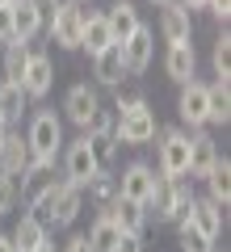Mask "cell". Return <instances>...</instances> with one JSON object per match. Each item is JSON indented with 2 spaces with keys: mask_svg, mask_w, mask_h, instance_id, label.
<instances>
[{
  "mask_svg": "<svg viewBox=\"0 0 231 252\" xmlns=\"http://www.w3.org/2000/svg\"><path fill=\"white\" fill-rule=\"evenodd\" d=\"M26 143H30V156L42 164H55L63 152V118L55 109H38L30 118V130H26Z\"/></svg>",
  "mask_w": 231,
  "mask_h": 252,
  "instance_id": "obj_1",
  "label": "cell"
},
{
  "mask_svg": "<svg viewBox=\"0 0 231 252\" xmlns=\"http://www.w3.org/2000/svg\"><path fill=\"white\" fill-rule=\"evenodd\" d=\"M80 210H84V189L80 185H71V181H59V185L51 189V198L38 206V219H42L46 227H71L76 219H80Z\"/></svg>",
  "mask_w": 231,
  "mask_h": 252,
  "instance_id": "obj_2",
  "label": "cell"
},
{
  "mask_svg": "<svg viewBox=\"0 0 231 252\" xmlns=\"http://www.w3.org/2000/svg\"><path fill=\"white\" fill-rule=\"evenodd\" d=\"M156 172L160 177H185L189 172V130L185 126H160L156 130Z\"/></svg>",
  "mask_w": 231,
  "mask_h": 252,
  "instance_id": "obj_3",
  "label": "cell"
},
{
  "mask_svg": "<svg viewBox=\"0 0 231 252\" xmlns=\"http://www.w3.org/2000/svg\"><path fill=\"white\" fill-rule=\"evenodd\" d=\"M63 181V172H55V164H42V160H34L26 172H21V181H17V202H26L30 210H38L46 198H51V189Z\"/></svg>",
  "mask_w": 231,
  "mask_h": 252,
  "instance_id": "obj_4",
  "label": "cell"
},
{
  "mask_svg": "<svg viewBox=\"0 0 231 252\" xmlns=\"http://www.w3.org/2000/svg\"><path fill=\"white\" fill-rule=\"evenodd\" d=\"M156 130H160V122H156V109L151 105H139V109H131V114H114V135H118V143H126V147L151 143Z\"/></svg>",
  "mask_w": 231,
  "mask_h": 252,
  "instance_id": "obj_5",
  "label": "cell"
},
{
  "mask_svg": "<svg viewBox=\"0 0 231 252\" xmlns=\"http://www.w3.org/2000/svg\"><path fill=\"white\" fill-rule=\"evenodd\" d=\"M80 30H84V9H80V0H59V9H55L51 26H46L51 42H59L63 51H80Z\"/></svg>",
  "mask_w": 231,
  "mask_h": 252,
  "instance_id": "obj_6",
  "label": "cell"
},
{
  "mask_svg": "<svg viewBox=\"0 0 231 252\" xmlns=\"http://www.w3.org/2000/svg\"><path fill=\"white\" fill-rule=\"evenodd\" d=\"M63 181H71V185H89V177L93 172H101V164H97V156H93V147H89V135H80V139H71L67 147H63Z\"/></svg>",
  "mask_w": 231,
  "mask_h": 252,
  "instance_id": "obj_7",
  "label": "cell"
},
{
  "mask_svg": "<svg viewBox=\"0 0 231 252\" xmlns=\"http://www.w3.org/2000/svg\"><path fill=\"white\" fill-rule=\"evenodd\" d=\"M101 109V93H97V84H71L67 93H63V118H67L71 126H80V130H89V122H93V114Z\"/></svg>",
  "mask_w": 231,
  "mask_h": 252,
  "instance_id": "obj_8",
  "label": "cell"
},
{
  "mask_svg": "<svg viewBox=\"0 0 231 252\" xmlns=\"http://www.w3.org/2000/svg\"><path fill=\"white\" fill-rule=\"evenodd\" d=\"M21 89H26L30 101H42L46 93L55 89V63L46 51H30V63H26V72H21Z\"/></svg>",
  "mask_w": 231,
  "mask_h": 252,
  "instance_id": "obj_9",
  "label": "cell"
},
{
  "mask_svg": "<svg viewBox=\"0 0 231 252\" xmlns=\"http://www.w3.org/2000/svg\"><path fill=\"white\" fill-rule=\"evenodd\" d=\"M122 46V63H126V76H143L151 67V55H156V30L151 26H139Z\"/></svg>",
  "mask_w": 231,
  "mask_h": 252,
  "instance_id": "obj_10",
  "label": "cell"
},
{
  "mask_svg": "<svg viewBox=\"0 0 231 252\" xmlns=\"http://www.w3.org/2000/svg\"><path fill=\"white\" fill-rule=\"evenodd\" d=\"M177 114H181V126H185V130H202V126H210V118H206V84L202 80H185V84H181Z\"/></svg>",
  "mask_w": 231,
  "mask_h": 252,
  "instance_id": "obj_11",
  "label": "cell"
},
{
  "mask_svg": "<svg viewBox=\"0 0 231 252\" xmlns=\"http://www.w3.org/2000/svg\"><path fill=\"white\" fill-rule=\"evenodd\" d=\"M151 185H156V168H151V164H143V160H134V164H126V168H122V177H118V198L147 206Z\"/></svg>",
  "mask_w": 231,
  "mask_h": 252,
  "instance_id": "obj_12",
  "label": "cell"
},
{
  "mask_svg": "<svg viewBox=\"0 0 231 252\" xmlns=\"http://www.w3.org/2000/svg\"><path fill=\"white\" fill-rule=\"evenodd\" d=\"M181 219H185L189 227H198L206 240H219V235H223V223H227V210H223L219 202H210V198H194Z\"/></svg>",
  "mask_w": 231,
  "mask_h": 252,
  "instance_id": "obj_13",
  "label": "cell"
},
{
  "mask_svg": "<svg viewBox=\"0 0 231 252\" xmlns=\"http://www.w3.org/2000/svg\"><path fill=\"white\" fill-rule=\"evenodd\" d=\"M160 38L164 42H194V21H189V9L185 4H177V0H168V4H160Z\"/></svg>",
  "mask_w": 231,
  "mask_h": 252,
  "instance_id": "obj_14",
  "label": "cell"
},
{
  "mask_svg": "<svg viewBox=\"0 0 231 252\" xmlns=\"http://www.w3.org/2000/svg\"><path fill=\"white\" fill-rule=\"evenodd\" d=\"M101 210L118 223V231H122V235H143V231H147V223H151V219H147V206L126 202V198H114L109 206H101Z\"/></svg>",
  "mask_w": 231,
  "mask_h": 252,
  "instance_id": "obj_15",
  "label": "cell"
},
{
  "mask_svg": "<svg viewBox=\"0 0 231 252\" xmlns=\"http://www.w3.org/2000/svg\"><path fill=\"white\" fill-rule=\"evenodd\" d=\"M147 219H156V223H177L181 219L177 193H172V177L156 172V185H151V198H147Z\"/></svg>",
  "mask_w": 231,
  "mask_h": 252,
  "instance_id": "obj_16",
  "label": "cell"
},
{
  "mask_svg": "<svg viewBox=\"0 0 231 252\" xmlns=\"http://www.w3.org/2000/svg\"><path fill=\"white\" fill-rule=\"evenodd\" d=\"M93 76H97L101 89H118L126 80V63H122V46L118 42H109L105 51L93 55Z\"/></svg>",
  "mask_w": 231,
  "mask_h": 252,
  "instance_id": "obj_17",
  "label": "cell"
},
{
  "mask_svg": "<svg viewBox=\"0 0 231 252\" xmlns=\"http://www.w3.org/2000/svg\"><path fill=\"white\" fill-rule=\"evenodd\" d=\"M9 240H13V248H17V252H38L46 240H51V227H46L38 215H21Z\"/></svg>",
  "mask_w": 231,
  "mask_h": 252,
  "instance_id": "obj_18",
  "label": "cell"
},
{
  "mask_svg": "<svg viewBox=\"0 0 231 252\" xmlns=\"http://www.w3.org/2000/svg\"><path fill=\"white\" fill-rule=\"evenodd\" d=\"M164 72H168V80H172V84L194 80V72H198L194 42H172V46H168V55H164Z\"/></svg>",
  "mask_w": 231,
  "mask_h": 252,
  "instance_id": "obj_19",
  "label": "cell"
},
{
  "mask_svg": "<svg viewBox=\"0 0 231 252\" xmlns=\"http://www.w3.org/2000/svg\"><path fill=\"white\" fill-rule=\"evenodd\" d=\"M34 164V156H30V143L26 135H4V143H0V172H9V177H21V172Z\"/></svg>",
  "mask_w": 231,
  "mask_h": 252,
  "instance_id": "obj_20",
  "label": "cell"
},
{
  "mask_svg": "<svg viewBox=\"0 0 231 252\" xmlns=\"http://www.w3.org/2000/svg\"><path fill=\"white\" fill-rule=\"evenodd\" d=\"M214 160H219V143H214L206 130H194V135H189V177L202 181Z\"/></svg>",
  "mask_w": 231,
  "mask_h": 252,
  "instance_id": "obj_21",
  "label": "cell"
},
{
  "mask_svg": "<svg viewBox=\"0 0 231 252\" xmlns=\"http://www.w3.org/2000/svg\"><path fill=\"white\" fill-rule=\"evenodd\" d=\"M105 26H109V34H114V42H126L143 21H139V9H134L131 0H114L105 9Z\"/></svg>",
  "mask_w": 231,
  "mask_h": 252,
  "instance_id": "obj_22",
  "label": "cell"
},
{
  "mask_svg": "<svg viewBox=\"0 0 231 252\" xmlns=\"http://www.w3.org/2000/svg\"><path fill=\"white\" fill-rule=\"evenodd\" d=\"M202 181H206V198L219 202V206L227 210V202H231V160L223 152H219V160L210 164V172H206Z\"/></svg>",
  "mask_w": 231,
  "mask_h": 252,
  "instance_id": "obj_23",
  "label": "cell"
},
{
  "mask_svg": "<svg viewBox=\"0 0 231 252\" xmlns=\"http://www.w3.org/2000/svg\"><path fill=\"white\" fill-rule=\"evenodd\" d=\"M46 30L42 13H38L34 0H17L13 4V38H21V42H30V38H38Z\"/></svg>",
  "mask_w": 231,
  "mask_h": 252,
  "instance_id": "obj_24",
  "label": "cell"
},
{
  "mask_svg": "<svg viewBox=\"0 0 231 252\" xmlns=\"http://www.w3.org/2000/svg\"><path fill=\"white\" fill-rule=\"evenodd\" d=\"M26 105H30V97H26V89L17 80H0V122L4 126L21 122L26 118Z\"/></svg>",
  "mask_w": 231,
  "mask_h": 252,
  "instance_id": "obj_25",
  "label": "cell"
},
{
  "mask_svg": "<svg viewBox=\"0 0 231 252\" xmlns=\"http://www.w3.org/2000/svg\"><path fill=\"white\" fill-rule=\"evenodd\" d=\"M231 80H214L206 84V118H210V126H227L231 122Z\"/></svg>",
  "mask_w": 231,
  "mask_h": 252,
  "instance_id": "obj_26",
  "label": "cell"
},
{
  "mask_svg": "<svg viewBox=\"0 0 231 252\" xmlns=\"http://www.w3.org/2000/svg\"><path fill=\"white\" fill-rule=\"evenodd\" d=\"M114 42V34H109L105 26V13H84V30H80V46L89 51V59L97 51H105V46Z\"/></svg>",
  "mask_w": 231,
  "mask_h": 252,
  "instance_id": "obj_27",
  "label": "cell"
},
{
  "mask_svg": "<svg viewBox=\"0 0 231 252\" xmlns=\"http://www.w3.org/2000/svg\"><path fill=\"white\" fill-rule=\"evenodd\" d=\"M84 240H89V252H114L118 240H122V231H118V223L101 210V215L93 219V227H89V235H84Z\"/></svg>",
  "mask_w": 231,
  "mask_h": 252,
  "instance_id": "obj_28",
  "label": "cell"
},
{
  "mask_svg": "<svg viewBox=\"0 0 231 252\" xmlns=\"http://www.w3.org/2000/svg\"><path fill=\"white\" fill-rule=\"evenodd\" d=\"M30 51H34V46H30V42H21V38H9V42L0 46L4 80H21V72H26V63H30Z\"/></svg>",
  "mask_w": 231,
  "mask_h": 252,
  "instance_id": "obj_29",
  "label": "cell"
},
{
  "mask_svg": "<svg viewBox=\"0 0 231 252\" xmlns=\"http://www.w3.org/2000/svg\"><path fill=\"white\" fill-rule=\"evenodd\" d=\"M84 198H89L97 210H101V206H109V202L118 198V177H114V172H105V168L93 172L89 185H84Z\"/></svg>",
  "mask_w": 231,
  "mask_h": 252,
  "instance_id": "obj_30",
  "label": "cell"
},
{
  "mask_svg": "<svg viewBox=\"0 0 231 252\" xmlns=\"http://www.w3.org/2000/svg\"><path fill=\"white\" fill-rule=\"evenodd\" d=\"M210 67H214V80H231V34L227 30L210 46Z\"/></svg>",
  "mask_w": 231,
  "mask_h": 252,
  "instance_id": "obj_31",
  "label": "cell"
},
{
  "mask_svg": "<svg viewBox=\"0 0 231 252\" xmlns=\"http://www.w3.org/2000/svg\"><path fill=\"white\" fill-rule=\"evenodd\" d=\"M177 244L181 252H214V240H206L198 227H189L185 219H177Z\"/></svg>",
  "mask_w": 231,
  "mask_h": 252,
  "instance_id": "obj_32",
  "label": "cell"
},
{
  "mask_svg": "<svg viewBox=\"0 0 231 252\" xmlns=\"http://www.w3.org/2000/svg\"><path fill=\"white\" fill-rule=\"evenodd\" d=\"M89 147H93L101 168H109V160L118 156V135H89Z\"/></svg>",
  "mask_w": 231,
  "mask_h": 252,
  "instance_id": "obj_33",
  "label": "cell"
},
{
  "mask_svg": "<svg viewBox=\"0 0 231 252\" xmlns=\"http://www.w3.org/2000/svg\"><path fill=\"white\" fill-rule=\"evenodd\" d=\"M13 206H17V177L0 172V215H9Z\"/></svg>",
  "mask_w": 231,
  "mask_h": 252,
  "instance_id": "obj_34",
  "label": "cell"
},
{
  "mask_svg": "<svg viewBox=\"0 0 231 252\" xmlns=\"http://www.w3.org/2000/svg\"><path fill=\"white\" fill-rule=\"evenodd\" d=\"M202 9H206V13H210V17H214V21H227V17H231V0H206Z\"/></svg>",
  "mask_w": 231,
  "mask_h": 252,
  "instance_id": "obj_35",
  "label": "cell"
},
{
  "mask_svg": "<svg viewBox=\"0 0 231 252\" xmlns=\"http://www.w3.org/2000/svg\"><path fill=\"white\" fill-rule=\"evenodd\" d=\"M139 105H147V97H143V93H131V97H118L114 114H131V109H139Z\"/></svg>",
  "mask_w": 231,
  "mask_h": 252,
  "instance_id": "obj_36",
  "label": "cell"
},
{
  "mask_svg": "<svg viewBox=\"0 0 231 252\" xmlns=\"http://www.w3.org/2000/svg\"><path fill=\"white\" fill-rule=\"evenodd\" d=\"M114 252H143V235H122Z\"/></svg>",
  "mask_w": 231,
  "mask_h": 252,
  "instance_id": "obj_37",
  "label": "cell"
},
{
  "mask_svg": "<svg viewBox=\"0 0 231 252\" xmlns=\"http://www.w3.org/2000/svg\"><path fill=\"white\" fill-rule=\"evenodd\" d=\"M63 252H89V240H84V235H71V240L63 244Z\"/></svg>",
  "mask_w": 231,
  "mask_h": 252,
  "instance_id": "obj_38",
  "label": "cell"
},
{
  "mask_svg": "<svg viewBox=\"0 0 231 252\" xmlns=\"http://www.w3.org/2000/svg\"><path fill=\"white\" fill-rule=\"evenodd\" d=\"M177 4H185V9H189V13H194V9H202L206 0H177Z\"/></svg>",
  "mask_w": 231,
  "mask_h": 252,
  "instance_id": "obj_39",
  "label": "cell"
},
{
  "mask_svg": "<svg viewBox=\"0 0 231 252\" xmlns=\"http://www.w3.org/2000/svg\"><path fill=\"white\" fill-rule=\"evenodd\" d=\"M0 252H17V248H13V240H9V235H0Z\"/></svg>",
  "mask_w": 231,
  "mask_h": 252,
  "instance_id": "obj_40",
  "label": "cell"
},
{
  "mask_svg": "<svg viewBox=\"0 0 231 252\" xmlns=\"http://www.w3.org/2000/svg\"><path fill=\"white\" fill-rule=\"evenodd\" d=\"M38 252H59V248H55V244H51V240H46V244H42V248H38Z\"/></svg>",
  "mask_w": 231,
  "mask_h": 252,
  "instance_id": "obj_41",
  "label": "cell"
},
{
  "mask_svg": "<svg viewBox=\"0 0 231 252\" xmlns=\"http://www.w3.org/2000/svg\"><path fill=\"white\" fill-rule=\"evenodd\" d=\"M4 135H9V126H4V122H0V143H4Z\"/></svg>",
  "mask_w": 231,
  "mask_h": 252,
  "instance_id": "obj_42",
  "label": "cell"
},
{
  "mask_svg": "<svg viewBox=\"0 0 231 252\" xmlns=\"http://www.w3.org/2000/svg\"><path fill=\"white\" fill-rule=\"evenodd\" d=\"M151 4H156V9H160V4H168V0H151Z\"/></svg>",
  "mask_w": 231,
  "mask_h": 252,
  "instance_id": "obj_43",
  "label": "cell"
},
{
  "mask_svg": "<svg viewBox=\"0 0 231 252\" xmlns=\"http://www.w3.org/2000/svg\"><path fill=\"white\" fill-rule=\"evenodd\" d=\"M0 4H17V0H0Z\"/></svg>",
  "mask_w": 231,
  "mask_h": 252,
  "instance_id": "obj_44",
  "label": "cell"
},
{
  "mask_svg": "<svg viewBox=\"0 0 231 252\" xmlns=\"http://www.w3.org/2000/svg\"><path fill=\"white\" fill-rule=\"evenodd\" d=\"M0 46H4V42H0Z\"/></svg>",
  "mask_w": 231,
  "mask_h": 252,
  "instance_id": "obj_45",
  "label": "cell"
},
{
  "mask_svg": "<svg viewBox=\"0 0 231 252\" xmlns=\"http://www.w3.org/2000/svg\"><path fill=\"white\" fill-rule=\"evenodd\" d=\"M214 252H219V248H214Z\"/></svg>",
  "mask_w": 231,
  "mask_h": 252,
  "instance_id": "obj_46",
  "label": "cell"
}]
</instances>
